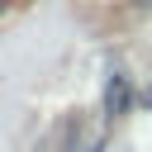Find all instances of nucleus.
Returning <instances> with one entry per match:
<instances>
[{
    "label": "nucleus",
    "mask_w": 152,
    "mask_h": 152,
    "mask_svg": "<svg viewBox=\"0 0 152 152\" xmlns=\"http://www.w3.org/2000/svg\"><path fill=\"white\" fill-rule=\"evenodd\" d=\"M147 104H152V86H147Z\"/></svg>",
    "instance_id": "nucleus-2"
},
{
    "label": "nucleus",
    "mask_w": 152,
    "mask_h": 152,
    "mask_svg": "<svg viewBox=\"0 0 152 152\" xmlns=\"http://www.w3.org/2000/svg\"><path fill=\"white\" fill-rule=\"evenodd\" d=\"M124 109H128V76H119V71H114V81H109V90H104V114H109V119H119Z\"/></svg>",
    "instance_id": "nucleus-1"
}]
</instances>
